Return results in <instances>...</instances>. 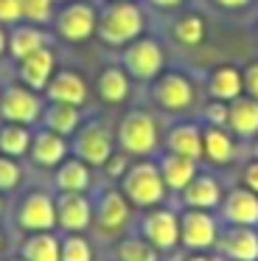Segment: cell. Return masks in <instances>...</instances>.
<instances>
[{"label": "cell", "mask_w": 258, "mask_h": 261, "mask_svg": "<svg viewBox=\"0 0 258 261\" xmlns=\"http://www.w3.org/2000/svg\"><path fill=\"white\" fill-rule=\"evenodd\" d=\"M140 34H146V12L138 0H107L98 9L95 37L104 42V48L121 51Z\"/></svg>", "instance_id": "cell-1"}, {"label": "cell", "mask_w": 258, "mask_h": 261, "mask_svg": "<svg viewBox=\"0 0 258 261\" xmlns=\"http://www.w3.org/2000/svg\"><path fill=\"white\" fill-rule=\"evenodd\" d=\"M115 146L126 158H154L163 146L157 118L146 107H129L115 126Z\"/></svg>", "instance_id": "cell-2"}, {"label": "cell", "mask_w": 258, "mask_h": 261, "mask_svg": "<svg viewBox=\"0 0 258 261\" xmlns=\"http://www.w3.org/2000/svg\"><path fill=\"white\" fill-rule=\"evenodd\" d=\"M115 186L121 188V194L129 199V205L138 211L154 208V205L166 202V182L160 177V169H157L154 158H138L129 160L126 171L115 180Z\"/></svg>", "instance_id": "cell-3"}, {"label": "cell", "mask_w": 258, "mask_h": 261, "mask_svg": "<svg viewBox=\"0 0 258 261\" xmlns=\"http://www.w3.org/2000/svg\"><path fill=\"white\" fill-rule=\"evenodd\" d=\"M90 199H93V225H90V230H95V236L107 239V242H118L123 233H129L132 205L115 182L98 186L90 194Z\"/></svg>", "instance_id": "cell-4"}, {"label": "cell", "mask_w": 258, "mask_h": 261, "mask_svg": "<svg viewBox=\"0 0 258 261\" xmlns=\"http://www.w3.org/2000/svg\"><path fill=\"white\" fill-rule=\"evenodd\" d=\"M115 149V129L101 118L82 121V126L70 135V154L84 160L90 169H104Z\"/></svg>", "instance_id": "cell-5"}, {"label": "cell", "mask_w": 258, "mask_h": 261, "mask_svg": "<svg viewBox=\"0 0 258 261\" xmlns=\"http://www.w3.org/2000/svg\"><path fill=\"white\" fill-rule=\"evenodd\" d=\"M95 23H98V9L87 0H67L56 6L54 20H50V29L54 37L67 45H79V42H87L90 37H95Z\"/></svg>", "instance_id": "cell-6"}, {"label": "cell", "mask_w": 258, "mask_h": 261, "mask_svg": "<svg viewBox=\"0 0 258 261\" xmlns=\"http://www.w3.org/2000/svg\"><path fill=\"white\" fill-rule=\"evenodd\" d=\"M121 68L132 82H154L166 70V48L157 37L140 34L121 48Z\"/></svg>", "instance_id": "cell-7"}, {"label": "cell", "mask_w": 258, "mask_h": 261, "mask_svg": "<svg viewBox=\"0 0 258 261\" xmlns=\"http://www.w3.org/2000/svg\"><path fill=\"white\" fill-rule=\"evenodd\" d=\"M135 230L151 242L163 255L179 250V211L168 208V205H154V208L140 211Z\"/></svg>", "instance_id": "cell-8"}, {"label": "cell", "mask_w": 258, "mask_h": 261, "mask_svg": "<svg viewBox=\"0 0 258 261\" xmlns=\"http://www.w3.org/2000/svg\"><path fill=\"white\" fill-rule=\"evenodd\" d=\"M14 227L22 233L56 230V202L54 194L45 188H31L20 194L14 205Z\"/></svg>", "instance_id": "cell-9"}, {"label": "cell", "mask_w": 258, "mask_h": 261, "mask_svg": "<svg viewBox=\"0 0 258 261\" xmlns=\"http://www.w3.org/2000/svg\"><path fill=\"white\" fill-rule=\"evenodd\" d=\"M45 110V96L31 87L11 82V85L0 87V121H11V124H25L37 126Z\"/></svg>", "instance_id": "cell-10"}, {"label": "cell", "mask_w": 258, "mask_h": 261, "mask_svg": "<svg viewBox=\"0 0 258 261\" xmlns=\"http://www.w3.org/2000/svg\"><path fill=\"white\" fill-rule=\"evenodd\" d=\"M151 85V101L160 110L174 115H183L188 110H194L196 104V87L183 70H163Z\"/></svg>", "instance_id": "cell-11"}, {"label": "cell", "mask_w": 258, "mask_h": 261, "mask_svg": "<svg viewBox=\"0 0 258 261\" xmlns=\"http://www.w3.org/2000/svg\"><path fill=\"white\" fill-rule=\"evenodd\" d=\"M216 211L183 208L179 211V250H213L219 239Z\"/></svg>", "instance_id": "cell-12"}, {"label": "cell", "mask_w": 258, "mask_h": 261, "mask_svg": "<svg viewBox=\"0 0 258 261\" xmlns=\"http://www.w3.org/2000/svg\"><path fill=\"white\" fill-rule=\"evenodd\" d=\"M56 230L59 233H87L93 225V199L90 194L56 191Z\"/></svg>", "instance_id": "cell-13"}, {"label": "cell", "mask_w": 258, "mask_h": 261, "mask_svg": "<svg viewBox=\"0 0 258 261\" xmlns=\"http://www.w3.org/2000/svg\"><path fill=\"white\" fill-rule=\"evenodd\" d=\"M224 261H255L258 258V227L252 225H222L216 247Z\"/></svg>", "instance_id": "cell-14"}, {"label": "cell", "mask_w": 258, "mask_h": 261, "mask_svg": "<svg viewBox=\"0 0 258 261\" xmlns=\"http://www.w3.org/2000/svg\"><path fill=\"white\" fill-rule=\"evenodd\" d=\"M222 225H252L258 227V194L244 186H236L224 191L222 202L216 208Z\"/></svg>", "instance_id": "cell-15"}, {"label": "cell", "mask_w": 258, "mask_h": 261, "mask_svg": "<svg viewBox=\"0 0 258 261\" xmlns=\"http://www.w3.org/2000/svg\"><path fill=\"white\" fill-rule=\"evenodd\" d=\"M70 154V141L65 135H56L48 126H39L31 132V146H28V160L37 169H50L54 171L62 160Z\"/></svg>", "instance_id": "cell-16"}, {"label": "cell", "mask_w": 258, "mask_h": 261, "mask_svg": "<svg viewBox=\"0 0 258 261\" xmlns=\"http://www.w3.org/2000/svg\"><path fill=\"white\" fill-rule=\"evenodd\" d=\"M45 101H62V104H73V107H84L90 98V87L79 70L70 68H56L50 76L48 87L42 90Z\"/></svg>", "instance_id": "cell-17"}, {"label": "cell", "mask_w": 258, "mask_h": 261, "mask_svg": "<svg viewBox=\"0 0 258 261\" xmlns=\"http://www.w3.org/2000/svg\"><path fill=\"white\" fill-rule=\"evenodd\" d=\"M222 197H224V188L216 180V174H211V171H196L194 180L177 194V202H179V208L216 211Z\"/></svg>", "instance_id": "cell-18"}, {"label": "cell", "mask_w": 258, "mask_h": 261, "mask_svg": "<svg viewBox=\"0 0 258 261\" xmlns=\"http://www.w3.org/2000/svg\"><path fill=\"white\" fill-rule=\"evenodd\" d=\"M54 40H56V37L50 34L45 25L20 20V23L9 25V48H6V54H9L14 62H20V59H25L28 54L39 51V48L54 45Z\"/></svg>", "instance_id": "cell-19"}, {"label": "cell", "mask_w": 258, "mask_h": 261, "mask_svg": "<svg viewBox=\"0 0 258 261\" xmlns=\"http://www.w3.org/2000/svg\"><path fill=\"white\" fill-rule=\"evenodd\" d=\"M236 154H239V141L233 138V132L227 126L202 124V158L208 163L227 169V166L236 163Z\"/></svg>", "instance_id": "cell-20"}, {"label": "cell", "mask_w": 258, "mask_h": 261, "mask_svg": "<svg viewBox=\"0 0 258 261\" xmlns=\"http://www.w3.org/2000/svg\"><path fill=\"white\" fill-rule=\"evenodd\" d=\"M56 70V54L54 48H39V51L28 54L25 59H20L17 62V82L25 87H31V90L42 93L45 87H48L50 76H54Z\"/></svg>", "instance_id": "cell-21"}, {"label": "cell", "mask_w": 258, "mask_h": 261, "mask_svg": "<svg viewBox=\"0 0 258 261\" xmlns=\"http://www.w3.org/2000/svg\"><path fill=\"white\" fill-rule=\"evenodd\" d=\"M163 152L183 154L191 160H202V124L196 121H177L163 135Z\"/></svg>", "instance_id": "cell-22"}, {"label": "cell", "mask_w": 258, "mask_h": 261, "mask_svg": "<svg viewBox=\"0 0 258 261\" xmlns=\"http://www.w3.org/2000/svg\"><path fill=\"white\" fill-rule=\"evenodd\" d=\"M154 160H157V169H160V177H163V182H166L168 194H174V197H177V194L194 180L196 171H199V160L163 152V149L154 154Z\"/></svg>", "instance_id": "cell-23"}, {"label": "cell", "mask_w": 258, "mask_h": 261, "mask_svg": "<svg viewBox=\"0 0 258 261\" xmlns=\"http://www.w3.org/2000/svg\"><path fill=\"white\" fill-rule=\"evenodd\" d=\"M54 188L56 191H76V194H90L95 186L93 180V169H90L84 160L67 154L59 166L54 169Z\"/></svg>", "instance_id": "cell-24"}, {"label": "cell", "mask_w": 258, "mask_h": 261, "mask_svg": "<svg viewBox=\"0 0 258 261\" xmlns=\"http://www.w3.org/2000/svg\"><path fill=\"white\" fill-rule=\"evenodd\" d=\"M227 129L233 132V138L239 143L252 141L258 135V101L241 93L239 98L230 101V113H227Z\"/></svg>", "instance_id": "cell-25"}, {"label": "cell", "mask_w": 258, "mask_h": 261, "mask_svg": "<svg viewBox=\"0 0 258 261\" xmlns=\"http://www.w3.org/2000/svg\"><path fill=\"white\" fill-rule=\"evenodd\" d=\"M132 93V79L126 76V70L121 65H104V70L95 79V96L110 107L123 104Z\"/></svg>", "instance_id": "cell-26"}, {"label": "cell", "mask_w": 258, "mask_h": 261, "mask_svg": "<svg viewBox=\"0 0 258 261\" xmlns=\"http://www.w3.org/2000/svg\"><path fill=\"white\" fill-rule=\"evenodd\" d=\"M205 90H208V98H216V101H233L244 93V82H241V68L236 65H216V68L208 73V82H205Z\"/></svg>", "instance_id": "cell-27"}, {"label": "cell", "mask_w": 258, "mask_h": 261, "mask_svg": "<svg viewBox=\"0 0 258 261\" xmlns=\"http://www.w3.org/2000/svg\"><path fill=\"white\" fill-rule=\"evenodd\" d=\"M82 121H84L82 107L62 104V101H45V110H42V118H39V126H48V129L56 132V135L70 138L73 132L82 126Z\"/></svg>", "instance_id": "cell-28"}, {"label": "cell", "mask_w": 258, "mask_h": 261, "mask_svg": "<svg viewBox=\"0 0 258 261\" xmlns=\"http://www.w3.org/2000/svg\"><path fill=\"white\" fill-rule=\"evenodd\" d=\"M171 37L179 48H199L208 40V23L199 12H179L171 23Z\"/></svg>", "instance_id": "cell-29"}, {"label": "cell", "mask_w": 258, "mask_h": 261, "mask_svg": "<svg viewBox=\"0 0 258 261\" xmlns=\"http://www.w3.org/2000/svg\"><path fill=\"white\" fill-rule=\"evenodd\" d=\"M112 258L115 261H163V253L151 242H146L138 230H129L115 242Z\"/></svg>", "instance_id": "cell-30"}, {"label": "cell", "mask_w": 258, "mask_h": 261, "mask_svg": "<svg viewBox=\"0 0 258 261\" xmlns=\"http://www.w3.org/2000/svg\"><path fill=\"white\" fill-rule=\"evenodd\" d=\"M20 255L25 261H59V230L25 233L20 242Z\"/></svg>", "instance_id": "cell-31"}, {"label": "cell", "mask_w": 258, "mask_h": 261, "mask_svg": "<svg viewBox=\"0 0 258 261\" xmlns=\"http://www.w3.org/2000/svg\"><path fill=\"white\" fill-rule=\"evenodd\" d=\"M31 126L25 124H11V121H0V154L6 158H28V146H31Z\"/></svg>", "instance_id": "cell-32"}, {"label": "cell", "mask_w": 258, "mask_h": 261, "mask_svg": "<svg viewBox=\"0 0 258 261\" xmlns=\"http://www.w3.org/2000/svg\"><path fill=\"white\" fill-rule=\"evenodd\" d=\"M59 261H95L87 233H59Z\"/></svg>", "instance_id": "cell-33"}, {"label": "cell", "mask_w": 258, "mask_h": 261, "mask_svg": "<svg viewBox=\"0 0 258 261\" xmlns=\"http://www.w3.org/2000/svg\"><path fill=\"white\" fill-rule=\"evenodd\" d=\"M22 177H25V171H22L20 160L0 154V191L3 194L17 191V188L22 186Z\"/></svg>", "instance_id": "cell-34"}, {"label": "cell", "mask_w": 258, "mask_h": 261, "mask_svg": "<svg viewBox=\"0 0 258 261\" xmlns=\"http://www.w3.org/2000/svg\"><path fill=\"white\" fill-rule=\"evenodd\" d=\"M56 6H59V0H22V14H25L28 23L50 25Z\"/></svg>", "instance_id": "cell-35"}, {"label": "cell", "mask_w": 258, "mask_h": 261, "mask_svg": "<svg viewBox=\"0 0 258 261\" xmlns=\"http://www.w3.org/2000/svg\"><path fill=\"white\" fill-rule=\"evenodd\" d=\"M227 113H230L227 101H216V98H211V101L202 104L199 118H202V124H211V126H227Z\"/></svg>", "instance_id": "cell-36"}, {"label": "cell", "mask_w": 258, "mask_h": 261, "mask_svg": "<svg viewBox=\"0 0 258 261\" xmlns=\"http://www.w3.org/2000/svg\"><path fill=\"white\" fill-rule=\"evenodd\" d=\"M20 20H25V14H22V0H0V25H14L20 23Z\"/></svg>", "instance_id": "cell-37"}, {"label": "cell", "mask_w": 258, "mask_h": 261, "mask_svg": "<svg viewBox=\"0 0 258 261\" xmlns=\"http://www.w3.org/2000/svg\"><path fill=\"white\" fill-rule=\"evenodd\" d=\"M241 82H244V96L258 101V59H252L241 68Z\"/></svg>", "instance_id": "cell-38"}, {"label": "cell", "mask_w": 258, "mask_h": 261, "mask_svg": "<svg viewBox=\"0 0 258 261\" xmlns=\"http://www.w3.org/2000/svg\"><path fill=\"white\" fill-rule=\"evenodd\" d=\"M239 180H241V186H244V188H250V191L258 194V160L255 158H247L244 163H241Z\"/></svg>", "instance_id": "cell-39"}, {"label": "cell", "mask_w": 258, "mask_h": 261, "mask_svg": "<svg viewBox=\"0 0 258 261\" xmlns=\"http://www.w3.org/2000/svg\"><path fill=\"white\" fill-rule=\"evenodd\" d=\"M179 253H183L179 261H224L219 250H179Z\"/></svg>", "instance_id": "cell-40"}, {"label": "cell", "mask_w": 258, "mask_h": 261, "mask_svg": "<svg viewBox=\"0 0 258 261\" xmlns=\"http://www.w3.org/2000/svg\"><path fill=\"white\" fill-rule=\"evenodd\" d=\"M219 12H244L252 0H211Z\"/></svg>", "instance_id": "cell-41"}, {"label": "cell", "mask_w": 258, "mask_h": 261, "mask_svg": "<svg viewBox=\"0 0 258 261\" xmlns=\"http://www.w3.org/2000/svg\"><path fill=\"white\" fill-rule=\"evenodd\" d=\"M146 6L157 9V12H179L185 6V0H146Z\"/></svg>", "instance_id": "cell-42"}, {"label": "cell", "mask_w": 258, "mask_h": 261, "mask_svg": "<svg viewBox=\"0 0 258 261\" xmlns=\"http://www.w3.org/2000/svg\"><path fill=\"white\" fill-rule=\"evenodd\" d=\"M6 48H9V29L0 25V59L6 57Z\"/></svg>", "instance_id": "cell-43"}, {"label": "cell", "mask_w": 258, "mask_h": 261, "mask_svg": "<svg viewBox=\"0 0 258 261\" xmlns=\"http://www.w3.org/2000/svg\"><path fill=\"white\" fill-rule=\"evenodd\" d=\"M250 152H252V158L258 160V135H255V138H252V141H250Z\"/></svg>", "instance_id": "cell-44"}, {"label": "cell", "mask_w": 258, "mask_h": 261, "mask_svg": "<svg viewBox=\"0 0 258 261\" xmlns=\"http://www.w3.org/2000/svg\"><path fill=\"white\" fill-rule=\"evenodd\" d=\"M3 214H6V199H3V191H0V219H3Z\"/></svg>", "instance_id": "cell-45"}, {"label": "cell", "mask_w": 258, "mask_h": 261, "mask_svg": "<svg viewBox=\"0 0 258 261\" xmlns=\"http://www.w3.org/2000/svg\"><path fill=\"white\" fill-rule=\"evenodd\" d=\"M3 247H6V236H3V230H0V255H3Z\"/></svg>", "instance_id": "cell-46"}, {"label": "cell", "mask_w": 258, "mask_h": 261, "mask_svg": "<svg viewBox=\"0 0 258 261\" xmlns=\"http://www.w3.org/2000/svg\"><path fill=\"white\" fill-rule=\"evenodd\" d=\"M0 261H25L22 255H11V258H0Z\"/></svg>", "instance_id": "cell-47"}, {"label": "cell", "mask_w": 258, "mask_h": 261, "mask_svg": "<svg viewBox=\"0 0 258 261\" xmlns=\"http://www.w3.org/2000/svg\"><path fill=\"white\" fill-rule=\"evenodd\" d=\"M255 261H258V258H255Z\"/></svg>", "instance_id": "cell-48"}]
</instances>
